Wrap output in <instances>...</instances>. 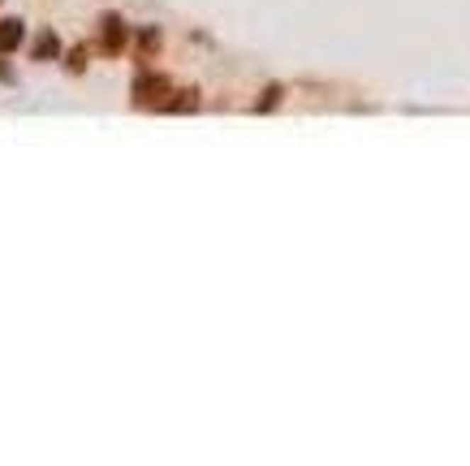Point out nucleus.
Segmentation results:
<instances>
[{
  "label": "nucleus",
  "mask_w": 470,
  "mask_h": 466,
  "mask_svg": "<svg viewBox=\"0 0 470 466\" xmlns=\"http://www.w3.org/2000/svg\"><path fill=\"white\" fill-rule=\"evenodd\" d=\"M164 95H169V82H164V78L138 74V82H134V99H138V104H155V99H164Z\"/></svg>",
  "instance_id": "obj_1"
},
{
  "label": "nucleus",
  "mask_w": 470,
  "mask_h": 466,
  "mask_svg": "<svg viewBox=\"0 0 470 466\" xmlns=\"http://www.w3.org/2000/svg\"><path fill=\"white\" fill-rule=\"evenodd\" d=\"M103 35H99V43H103V52H121V43H125V22L117 18V13H108L103 18V26H99Z\"/></svg>",
  "instance_id": "obj_2"
},
{
  "label": "nucleus",
  "mask_w": 470,
  "mask_h": 466,
  "mask_svg": "<svg viewBox=\"0 0 470 466\" xmlns=\"http://www.w3.org/2000/svg\"><path fill=\"white\" fill-rule=\"evenodd\" d=\"M57 52H61V43H57V35H52V30H39V35H35V43H30V57H35V61H52Z\"/></svg>",
  "instance_id": "obj_3"
},
{
  "label": "nucleus",
  "mask_w": 470,
  "mask_h": 466,
  "mask_svg": "<svg viewBox=\"0 0 470 466\" xmlns=\"http://www.w3.org/2000/svg\"><path fill=\"white\" fill-rule=\"evenodd\" d=\"M18 43H22V22H18V18H5V22H0V57L13 52Z\"/></svg>",
  "instance_id": "obj_4"
},
{
  "label": "nucleus",
  "mask_w": 470,
  "mask_h": 466,
  "mask_svg": "<svg viewBox=\"0 0 470 466\" xmlns=\"http://www.w3.org/2000/svg\"><path fill=\"white\" fill-rule=\"evenodd\" d=\"M65 61H69V70H74V74H82V70H86V52H82V48H74Z\"/></svg>",
  "instance_id": "obj_5"
},
{
  "label": "nucleus",
  "mask_w": 470,
  "mask_h": 466,
  "mask_svg": "<svg viewBox=\"0 0 470 466\" xmlns=\"http://www.w3.org/2000/svg\"><path fill=\"white\" fill-rule=\"evenodd\" d=\"M138 43H142V48H155V43H160V35H155V30H147V35H138Z\"/></svg>",
  "instance_id": "obj_6"
}]
</instances>
